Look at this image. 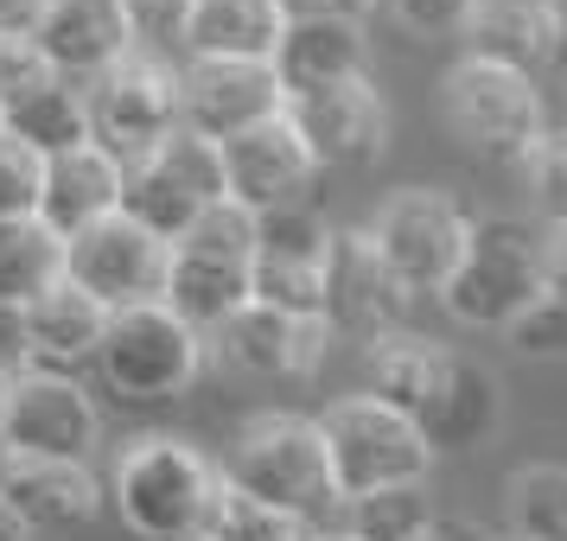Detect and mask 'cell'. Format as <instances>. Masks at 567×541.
<instances>
[{
	"instance_id": "6da1fadb",
	"label": "cell",
	"mask_w": 567,
	"mask_h": 541,
	"mask_svg": "<svg viewBox=\"0 0 567 541\" xmlns=\"http://www.w3.org/2000/svg\"><path fill=\"white\" fill-rule=\"evenodd\" d=\"M109 503L134 541H192L224 503V471L179 434H141L109 465Z\"/></svg>"
},
{
	"instance_id": "7a4b0ae2",
	"label": "cell",
	"mask_w": 567,
	"mask_h": 541,
	"mask_svg": "<svg viewBox=\"0 0 567 541\" xmlns=\"http://www.w3.org/2000/svg\"><path fill=\"white\" fill-rule=\"evenodd\" d=\"M217 471H224L230 490L256 497V503H275V510L307 516V522L338 510L326 434L307 414H256V420H243L230 452L217 459Z\"/></svg>"
},
{
	"instance_id": "3957f363",
	"label": "cell",
	"mask_w": 567,
	"mask_h": 541,
	"mask_svg": "<svg viewBox=\"0 0 567 541\" xmlns=\"http://www.w3.org/2000/svg\"><path fill=\"white\" fill-rule=\"evenodd\" d=\"M434 300L465 332H511L542 300V236H529V223H516V217L472 223L460 261Z\"/></svg>"
},
{
	"instance_id": "277c9868",
	"label": "cell",
	"mask_w": 567,
	"mask_h": 541,
	"mask_svg": "<svg viewBox=\"0 0 567 541\" xmlns=\"http://www.w3.org/2000/svg\"><path fill=\"white\" fill-rule=\"evenodd\" d=\"M96 376L115 402L128 408H154V402H179L205 370V332H192L166 300L109 312L103 344H96Z\"/></svg>"
},
{
	"instance_id": "5b68a950",
	"label": "cell",
	"mask_w": 567,
	"mask_h": 541,
	"mask_svg": "<svg viewBox=\"0 0 567 541\" xmlns=\"http://www.w3.org/2000/svg\"><path fill=\"white\" fill-rule=\"evenodd\" d=\"M319 434H326V459H332V485L338 503L358 497V490H383V485H414L434 471V446L414 427L402 408L377 402L370 388L344 395L319 414Z\"/></svg>"
},
{
	"instance_id": "8992f818",
	"label": "cell",
	"mask_w": 567,
	"mask_h": 541,
	"mask_svg": "<svg viewBox=\"0 0 567 541\" xmlns=\"http://www.w3.org/2000/svg\"><path fill=\"white\" fill-rule=\"evenodd\" d=\"M103 408L71 370L27 363L0 383V459H90Z\"/></svg>"
},
{
	"instance_id": "52a82bcc",
	"label": "cell",
	"mask_w": 567,
	"mask_h": 541,
	"mask_svg": "<svg viewBox=\"0 0 567 541\" xmlns=\"http://www.w3.org/2000/svg\"><path fill=\"white\" fill-rule=\"evenodd\" d=\"M440 108H446V128L460 134V147L485 159H523L548 134L542 90L529 83V71H511V64H491L472 52L446 71Z\"/></svg>"
},
{
	"instance_id": "ba28073f",
	"label": "cell",
	"mask_w": 567,
	"mask_h": 541,
	"mask_svg": "<svg viewBox=\"0 0 567 541\" xmlns=\"http://www.w3.org/2000/svg\"><path fill=\"white\" fill-rule=\"evenodd\" d=\"M326 351L332 325L319 312H287L268 300H243L217 332H205V357L249 383H300L326 363Z\"/></svg>"
},
{
	"instance_id": "9c48e42d",
	"label": "cell",
	"mask_w": 567,
	"mask_h": 541,
	"mask_svg": "<svg viewBox=\"0 0 567 541\" xmlns=\"http://www.w3.org/2000/svg\"><path fill=\"white\" fill-rule=\"evenodd\" d=\"M166 256L173 242L154 236L147 223H134L128 210H109L96 223L64 236V281H78L90 300H103L109 312L147 306L166 287Z\"/></svg>"
},
{
	"instance_id": "30bf717a",
	"label": "cell",
	"mask_w": 567,
	"mask_h": 541,
	"mask_svg": "<svg viewBox=\"0 0 567 541\" xmlns=\"http://www.w3.org/2000/svg\"><path fill=\"white\" fill-rule=\"evenodd\" d=\"M465 230H472V217H465L446 191H395V198H383V210L363 223L370 249L389 261L395 281L409 287V300L446 287V274H453V261H460V249H465Z\"/></svg>"
},
{
	"instance_id": "8fae6325",
	"label": "cell",
	"mask_w": 567,
	"mask_h": 541,
	"mask_svg": "<svg viewBox=\"0 0 567 541\" xmlns=\"http://www.w3.org/2000/svg\"><path fill=\"white\" fill-rule=\"evenodd\" d=\"M83 103H90V134L128 166V159H141L154 147L159 134L179 128V71L159 64V58L128 52L122 64H109L96 77V90Z\"/></svg>"
},
{
	"instance_id": "7c38bea8",
	"label": "cell",
	"mask_w": 567,
	"mask_h": 541,
	"mask_svg": "<svg viewBox=\"0 0 567 541\" xmlns=\"http://www.w3.org/2000/svg\"><path fill=\"white\" fill-rule=\"evenodd\" d=\"M332 223L312 205L256 210V261H249V300L287 312H319L326 300V256H332Z\"/></svg>"
},
{
	"instance_id": "4fadbf2b",
	"label": "cell",
	"mask_w": 567,
	"mask_h": 541,
	"mask_svg": "<svg viewBox=\"0 0 567 541\" xmlns=\"http://www.w3.org/2000/svg\"><path fill=\"white\" fill-rule=\"evenodd\" d=\"M281 108L287 90L268 58H192L179 71V122L210 141H230Z\"/></svg>"
},
{
	"instance_id": "5bb4252c",
	"label": "cell",
	"mask_w": 567,
	"mask_h": 541,
	"mask_svg": "<svg viewBox=\"0 0 567 541\" xmlns=\"http://www.w3.org/2000/svg\"><path fill=\"white\" fill-rule=\"evenodd\" d=\"M224 147V185H230L236 205L249 210H281V205H307L312 179H319V159L312 147L300 141L293 115H268L256 128L217 141Z\"/></svg>"
},
{
	"instance_id": "9a60e30c",
	"label": "cell",
	"mask_w": 567,
	"mask_h": 541,
	"mask_svg": "<svg viewBox=\"0 0 567 541\" xmlns=\"http://www.w3.org/2000/svg\"><path fill=\"white\" fill-rule=\"evenodd\" d=\"M409 312V287L389 274V261L370 249L363 230H338L332 256H326V300H319V319L332 325V337H383L402 325Z\"/></svg>"
},
{
	"instance_id": "2e32d148",
	"label": "cell",
	"mask_w": 567,
	"mask_h": 541,
	"mask_svg": "<svg viewBox=\"0 0 567 541\" xmlns=\"http://www.w3.org/2000/svg\"><path fill=\"white\" fill-rule=\"evenodd\" d=\"M287 115H293V128H300V141L312 147L319 166H370L389 141V108L363 77L287 96Z\"/></svg>"
},
{
	"instance_id": "e0dca14e",
	"label": "cell",
	"mask_w": 567,
	"mask_h": 541,
	"mask_svg": "<svg viewBox=\"0 0 567 541\" xmlns=\"http://www.w3.org/2000/svg\"><path fill=\"white\" fill-rule=\"evenodd\" d=\"M32 45L58 77H103L134 52V20L122 0H45L32 20Z\"/></svg>"
},
{
	"instance_id": "ac0fdd59",
	"label": "cell",
	"mask_w": 567,
	"mask_h": 541,
	"mask_svg": "<svg viewBox=\"0 0 567 541\" xmlns=\"http://www.w3.org/2000/svg\"><path fill=\"white\" fill-rule=\"evenodd\" d=\"M0 497L32 535L90 529L103 516V478L90 471V459H0Z\"/></svg>"
},
{
	"instance_id": "d6986e66",
	"label": "cell",
	"mask_w": 567,
	"mask_h": 541,
	"mask_svg": "<svg viewBox=\"0 0 567 541\" xmlns=\"http://www.w3.org/2000/svg\"><path fill=\"white\" fill-rule=\"evenodd\" d=\"M460 39L472 58H491V64H511V71L536 77L542 64L561 58L567 20L561 0H472Z\"/></svg>"
},
{
	"instance_id": "ffe728a7",
	"label": "cell",
	"mask_w": 567,
	"mask_h": 541,
	"mask_svg": "<svg viewBox=\"0 0 567 541\" xmlns=\"http://www.w3.org/2000/svg\"><path fill=\"white\" fill-rule=\"evenodd\" d=\"M122 159L109 154L103 141H83L71 154H52L45 159V179H39V223H52L58 236L96 223L109 210H122Z\"/></svg>"
},
{
	"instance_id": "44dd1931",
	"label": "cell",
	"mask_w": 567,
	"mask_h": 541,
	"mask_svg": "<svg viewBox=\"0 0 567 541\" xmlns=\"http://www.w3.org/2000/svg\"><path fill=\"white\" fill-rule=\"evenodd\" d=\"M497 420H504V388H497V376H491L485 363H472L453 351V363H446V376H440L434 402L421 408V434H427V446L440 452H472V446H485L491 434H497Z\"/></svg>"
},
{
	"instance_id": "7402d4cb",
	"label": "cell",
	"mask_w": 567,
	"mask_h": 541,
	"mask_svg": "<svg viewBox=\"0 0 567 541\" xmlns=\"http://www.w3.org/2000/svg\"><path fill=\"white\" fill-rule=\"evenodd\" d=\"M249 293L256 287H249V261L243 256H217V249H198V242H173L159 300L179 312L192 332H217Z\"/></svg>"
},
{
	"instance_id": "603a6c76",
	"label": "cell",
	"mask_w": 567,
	"mask_h": 541,
	"mask_svg": "<svg viewBox=\"0 0 567 541\" xmlns=\"http://www.w3.org/2000/svg\"><path fill=\"white\" fill-rule=\"evenodd\" d=\"M363 20H287L281 45H275V77H281L287 96H307V90H326V83L363 77Z\"/></svg>"
},
{
	"instance_id": "cb8c5ba5",
	"label": "cell",
	"mask_w": 567,
	"mask_h": 541,
	"mask_svg": "<svg viewBox=\"0 0 567 541\" xmlns=\"http://www.w3.org/2000/svg\"><path fill=\"white\" fill-rule=\"evenodd\" d=\"M109 325V306L90 300L78 281L45 287L27 306V363H45V370H78V363L96 357Z\"/></svg>"
},
{
	"instance_id": "d4e9b609",
	"label": "cell",
	"mask_w": 567,
	"mask_h": 541,
	"mask_svg": "<svg viewBox=\"0 0 567 541\" xmlns=\"http://www.w3.org/2000/svg\"><path fill=\"white\" fill-rule=\"evenodd\" d=\"M0 134H13V141L32 147L39 159L71 154L83 141H96V134H90V103H83V90L64 83V77H45V83H32V90H20V96H7V103H0Z\"/></svg>"
},
{
	"instance_id": "484cf974",
	"label": "cell",
	"mask_w": 567,
	"mask_h": 541,
	"mask_svg": "<svg viewBox=\"0 0 567 541\" xmlns=\"http://www.w3.org/2000/svg\"><path fill=\"white\" fill-rule=\"evenodd\" d=\"M281 27L287 20L275 0H192L179 39L192 58H275Z\"/></svg>"
},
{
	"instance_id": "4316f807",
	"label": "cell",
	"mask_w": 567,
	"mask_h": 541,
	"mask_svg": "<svg viewBox=\"0 0 567 541\" xmlns=\"http://www.w3.org/2000/svg\"><path fill=\"white\" fill-rule=\"evenodd\" d=\"M446 363H453L446 344H427V337L395 325V332L370 337V395L389 402V408H402L409 420H421V408L434 402L440 376H446Z\"/></svg>"
},
{
	"instance_id": "83f0119b",
	"label": "cell",
	"mask_w": 567,
	"mask_h": 541,
	"mask_svg": "<svg viewBox=\"0 0 567 541\" xmlns=\"http://www.w3.org/2000/svg\"><path fill=\"white\" fill-rule=\"evenodd\" d=\"M58 281H64V236L39 217H7L0 223V300L32 306Z\"/></svg>"
},
{
	"instance_id": "f1b7e54d",
	"label": "cell",
	"mask_w": 567,
	"mask_h": 541,
	"mask_svg": "<svg viewBox=\"0 0 567 541\" xmlns=\"http://www.w3.org/2000/svg\"><path fill=\"white\" fill-rule=\"evenodd\" d=\"M338 510H344V535H358V541H414L434 522V497H427V478H414V485L358 490Z\"/></svg>"
},
{
	"instance_id": "f546056e",
	"label": "cell",
	"mask_w": 567,
	"mask_h": 541,
	"mask_svg": "<svg viewBox=\"0 0 567 541\" xmlns=\"http://www.w3.org/2000/svg\"><path fill=\"white\" fill-rule=\"evenodd\" d=\"M511 541H567V465H523L504 485Z\"/></svg>"
},
{
	"instance_id": "4dcf8cb0",
	"label": "cell",
	"mask_w": 567,
	"mask_h": 541,
	"mask_svg": "<svg viewBox=\"0 0 567 541\" xmlns=\"http://www.w3.org/2000/svg\"><path fill=\"white\" fill-rule=\"evenodd\" d=\"M205 535L210 541H319V522H307L293 510H275V503H256V497L224 485V503H217Z\"/></svg>"
},
{
	"instance_id": "1f68e13d",
	"label": "cell",
	"mask_w": 567,
	"mask_h": 541,
	"mask_svg": "<svg viewBox=\"0 0 567 541\" xmlns=\"http://www.w3.org/2000/svg\"><path fill=\"white\" fill-rule=\"evenodd\" d=\"M516 166H523L529 210H536L548 230H567V128L561 134H542V141L516 159Z\"/></svg>"
},
{
	"instance_id": "d6a6232c",
	"label": "cell",
	"mask_w": 567,
	"mask_h": 541,
	"mask_svg": "<svg viewBox=\"0 0 567 541\" xmlns=\"http://www.w3.org/2000/svg\"><path fill=\"white\" fill-rule=\"evenodd\" d=\"M39 179H45V159L20 147L13 134H0V223L39 210Z\"/></svg>"
},
{
	"instance_id": "836d02e7",
	"label": "cell",
	"mask_w": 567,
	"mask_h": 541,
	"mask_svg": "<svg viewBox=\"0 0 567 541\" xmlns=\"http://www.w3.org/2000/svg\"><path fill=\"white\" fill-rule=\"evenodd\" d=\"M504 337H511L523 357H536V363H567V306L542 293L536 306L523 312V319H516Z\"/></svg>"
},
{
	"instance_id": "e575fe53",
	"label": "cell",
	"mask_w": 567,
	"mask_h": 541,
	"mask_svg": "<svg viewBox=\"0 0 567 541\" xmlns=\"http://www.w3.org/2000/svg\"><path fill=\"white\" fill-rule=\"evenodd\" d=\"M58 77L52 64H45V52L32 45V32H0V103L7 96H20V90H32V83Z\"/></svg>"
},
{
	"instance_id": "d590c367",
	"label": "cell",
	"mask_w": 567,
	"mask_h": 541,
	"mask_svg": "<svg viewBox=\"0 0 567 541\" xmlns=\"http://www.w3.org/2000/svg\"><path fill=\"white\" fill-rule=\"evenodd\" d=\"M395 20L414 32V39H453L465 27V7L472 0H389Z\"/></svg>"
},
{
	"instance_id": "8d00e7d4",
	"label": "cell",
	"mask_w": 567,
	"mask_h": 541,
	"mask_svg": "<svg viewBox=\"0 0 567 541\" xmlns=\"http://www.w3.org/2000/svg\"><path fill=\"white\" fill-rule=\"evenodd\" d=\"M122 7H128L134 32H166V39H179L192 0H122Z\"/></svg>"
},
{
	"instance_id": "74e56055",
	"label": "cell",
	"mask_w": 567,
	"mask_h": 541,
	"mask_svg": "<svg viewBox=\"0 0 567 541\" xmlns=\"http://www.w3.org/2000/svg\"><path fill=\"white\" fill-rule=\"evenodd\" d=\"M281 20H370L377 0H275Z\"/></svg>"
},
{
	"instance_id": "f35d334b",
	"label": "cell",
	"mask_w": 567,
	"mask_h": 541,
	"mask_svg": "<svg viewBox=\"0 0 567 541\" xmlns=\"http://www.w3.org/2000/svg\"><path fill=\"white\" fill-rule=\"evenodd\" d=\"M27 370V306H7L0 300V376Z\"/></svg>"
},
{
	"instance_id": "ab89813d",
	"label": "cell",
	"mask_w": 567,
	"mask_h": 541,
	"mask_svg": "<svg viewBox=\"0 0 567 541\" xmlns=\"http://www.w3.org/2000/svg\"><path fill=\"white\" fill-rule=\"evenodd\" d=\"M542 293L567 306V230L542 236Z\"/></svg>"
},
{
	"instance_id": "60d3db41",
	"label": "cell",
	"mask_w": 567,
	"mask_h": 541,
	"mask_svg": "<svg viewBox=\"0 0 567 541\" xmlns=\"http://www.w3.org/2000/svg\"><path fill=\"white\" fill-rule=\"evenodd\" d=\"M39 13H45V0H0V32H32Z\"/></svg>"
},
{
	"instance_id": "b9f144b4",
	"label": "cell",
	"mask_w": 567,
	"mask_h": 541,
	"mask_svg": "<svg viewBox=\"0 0 567 541\" xmlns=\"http://www.w3.org/2000/svg\"><path fill=\"white\" fill-rule=\"evenodd\" d=\"M414 541H485V535H478L472 522H440V516H434V522H427Z\"/></svg>"
},
{
	"instance_id": "7bdbcfd3",
	"label": "cell",
	"mask_w": 567,
	"mask_h": 541,
	"mask_svg": "<svg viewBox=\"0 0 567 541\" xmlns=\"http://www.w3.org/2000/svg\"><path fill=\"white\" fill-rule=\"evenodd\" d=\"M0 541H32V529L13 516V503H7V497H0Z\"/></svg>"
},
{
	"instance_id": "ee69618b",
	"label": "cell",
	"mask_w": 567,
	"mask_h": 541,
	"mask_svg": "<svg viewBox=\"0 0 567 541\" xmlns=\"http://www.w3.org/2000/svg\"><path fill=\"white\" fill-rule=\"evenodd\" d=\"M319 541H358V535H344V529H332V535H326V529H319Z\"/></svg>"
},
{
	"instance_id": "f6af8a7d",
	"label": "cell",
	"mask_w": 567,
	"mask_h": 541,
	"mask_svg": "<svg viewBox=\"0 0 567 541\" xmlns=\"http://www.w3.org/2000/svg\"><path fill=\"white\" fill-rule=\"evenodd\" d=\"M192 541H210V535H192Z\"/></svg>"
},
{
	"instance_id": "bcb514c9",
	"label": "cell",
	"mask_w": 567,
	"mask_h": 541,
	"mask_svg": "<svg viewBox=\"0 0 567 541\" xmlns=\"http://www.w3.org/2000/svg\"><path fill=\"white\" fill-rule=\"evenodd\" d=\"M0 383H7V376H0Z\"/></svg>"
}]
</instances>
